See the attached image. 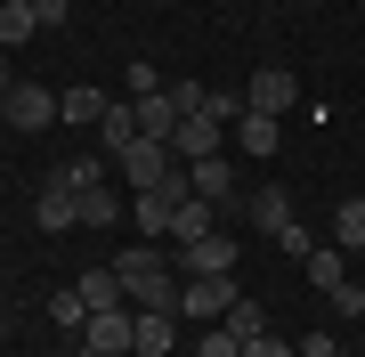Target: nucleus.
<instances>
[{
	"label": "nucleus",
	"instance_id": "18",
	"mask_svg": "<svg viewBox=\"0 0 365 357\" xmlns=\"http://www.w3.org/2000/svg\"><path fill=\"white\" fill-rule=\"evenodd\" d=\"M73 292H81L90 309H130V292H122L114 268H90V276H73Z\"/></svg>",
	"mask_w": 365,
	"mask_h": 357
},
{
	"label": "nucleus",
	"instance_id": "2",
	"mask_svg": "<svg viewBox=\"0 0 365 357\" xmlns=\"http://www.w3.org/2000/svg\"><path fill=\"white\" fill-rule=\"evenodd\" d=\"M114 171H122V179H130V187H138V195H146V187H170V179H179V171H187V162H179V155H170V146H163V138H138V146H122V155H114Z\"/></svg>",
	"mask_w": 365,
	"mask_h": 357
},
{
	"label": "nucleus",
	"instance_id": "4",
	"mask_svg": "<svg viewBox=\"0 0 365 357\" xmlns=\"http://www.w3.org/2000/svg\"><path fill=\"white\" fill-rule=\"evenodd\" d=\"M0 122H9V130H49V122H57V90H41V81H16V90L0 98Z\"/></svg>",
	"mask_w": 365,
	"mask_h": 357
},
{
	"label": "nucleus",
	"instance_id": "33",
	"mask_svg": "<svg viewBox=\"0 0 365 357\" xmlns=\"http://www.w3.org/2000/svg\"><path fill=\"white\" fill-rule=\"evenodd\" d=\"M16 90V73H9V49H0V98H9Z\"/></svg>",
	"mask_w": 365,
	"mask_h": 357
},
{
	"label": "nucleus",
	"instance_id": "22",
	"mask_svg": "<svg viewBox=\"0 0 365 357\" xmlns=\"http://www.w3.org/2000/svg\"><path fill=\"white\" fill-rule=\"evenodd\" d=\"M220 325L235 333V341H260V333H268V309H260V301H244V292H235V309H227Z\"/></svg>",
	"mask_w": 365,
	"mask_h": 357
},
{
	"label": "nucleus",
	"instance_id": "11",
	"mask_svg": "<svg viewBox=\"0 0 365 357\" xmlns=\"http://www.w3.org/2000/svg\"><path fill=\"white\" fill-rule=\"evenodd\" d=\"M220 146H227L220 122H211V114H187V122H179V138H170V155H179V162H203V155H220Z\"/></svg>",
	"mask_w": 365,
	"mask_h": 357
},
{
	"label": "nucleus",
	"instance_id": "9",
	"mask_svg": "<svg viewBox=\"0 0 365 357\" xmlns=\"http://www.w3.org/2000/svg\"><path fill=\"white\" fill-rule=\"evenodd\" d=\"M235 252H244V244L211 227V236H203V244H187L179 260H187V276H235Z\"/></svg>",
	"mask_w": 365,
	"mask_h": 357
},
{
	"label": "nucleus",
	"instance_id": "30",
	"mask_svg": "<svg viewBox=\"0 0 365 357\" xmlns=\"http://www.w3.org/2000/svg\"><path fill=\"white\" fill-rule=\"evenodd\" d=\"M292 357H341V341H333V333H300Z\"/></svg>",
	"mask_w": 365,
	"mask_h": 357
},
{
	"label": "nucleus",
	"instance_id": "12",
	"mask_svg": "<svg viewBox=\"0 0 365 357\" xmlns=\"http://www.w3.org/2000/svg\"><path fill=\"white\" fill-rule=\"evenodd\" d=\"M187 187H195L203 203H220V212H227V203H235V171H227V155H203V162H187Z\"/></svg>",
	"mask_w": 365,
	"mask_h": 357
},
{
	"label": "nucleus",
	"instance_id": "3",
	"mask_svg": "<svg viewBox=\"0 0 365 357\" xmlns=\"http://www.w3.org/2000/svg\"><path fill=\"white\" fill-rule=\"evenodd\" d=\"M81 341H90L98 357H130V349H138V309H90Z\"/></svg>",
	"mask_w": 365,
	"mask_h": 357
},
{
	"label": "nucleus",
	"instance_id": "23",
	"mask_svg": "<svg viewBox=\"0 0 365 357\" xmlns=\"http://www.w3.org/2000/svg\"><path fill=\"white\" fill-rule=\"evenodd\" d=\"M73 203H81V227H114V219H122V203H114V187H81Z\"/></svg>",
	"mask_w": 365,
	"mask_h": 357
},
{
	"label": "nucleus",
	"instance_id": "27",
	"mask_svg": "<svg viewBox=\"0 0 365 357\" xmlns=\"http://www.w3.org/2000/svg\"><path fill=\"white\" fill-rule=\"evenodd\" d=\"M325 301H333V317H365V284H357V276H349V284H333Z\"/></svg>",
	"mask_w": 365,
	"mask_h": 357
},
{
	"label": "nucleus",
	"instance_id": "5",
	"mask_svg": "<svg viewBox=\"0 0 365 357\" xmlns=\"http://www.w3.org/2000/svg\"><path fill=\"white\" fill-rule=\"evenodd\" d=\"M187 195H195V187H187V171L170 179V187H146V195L130 203V219H138V236H155V244H163V236H170V212H179Z\"/></svg>",
	"mask_w": 365,
	"mask_h": 357
},
{
	"label": "nucleus",
	"instance_id": "31",
	"mask_svg": "<svg viewBox=\"0 0 365 357\" xmlns=\"http://www.w3.org/2000/svg\"><path fill=\"white\" fill-rule=\"evenodd\" d=\"M33 16H41V33H57V25L73 16V0H33Z\"/></svg>",
	"mask_w": 365,
	"mask_h": 357
},
{
	"label": "nucleus",
	"instance_id": "28",
	"mask_svg": "<svg viewBox=\"0 0 365 357\" xmlns=\"http://www.w3.org/2000/svg\"><path fill=\"white\" fill-rule=\"evenodd\" d=\"M195 357H244V341H235V333H227V325H211V333H203V341H195Z\"/></svg>",
	"mask_w": 365,
	"mask_h": 357
},
{
	"label": "nucleus",
	"instance_id": "34",
	"mask_svg": "<svg viewBox=\"0 0 365 357\" xmlns=\"http://www.w3.org/2000/svg\"><path fill=\"white\" fill-rule=\"evenodd\" d=\"M73 357H98V349H90V341H73Z\"/></svg>",
	"mask_w": 365,
	"mask_h": 357
},
{
	"label": "nucleus",
	"instance_id": "17",
	"mask_svg": "<svg viewBox=\"0 0 365 357\" xmlns=\"http://www.w3.org/2000/svg\"><path fill=\"white\" fill-rule=\"evenodd\" d=\"M252 227H260V236H284V227H292V195H284L276 179L252 195Z\"/></svg>",
	"mask_w": 365,
	"mask_h": 357
},
{
	"label": "nucleus",
	"instance_id": "1",
	"mask_svg": "<svg viewBox=\"0 0 365 357\" xmlns=\"http://www.w3.org/2000/svg\"><path fill=\"white\" fill-rule=\"evenodd\" d=\"M114 276H122V292H130V309H170V317H179V276H170V260L155 244H130L114 260Z\"/></svg>",
	"mask_w": 365,
	"mask_h": 357
},
{
	"label": "nucleus",
	"instance_id": "21",
	"mask_svg": "<svg viewBox=\"0 0 365 357\" xmlns=\"http://www.w3.org/2000/svg\"><path fill=\"white\" fill-rule=\"evenodd\" d=\"M98 138H106V162H114L122 146H138V114H130V106H106V122H98Z\"/></svg>",
	"mask_w": 365,
	"mask_h": 357
},
{
	"label": "nucleus",
	"instance_id": "25",
	"mask_svg": "<svg viewBox=\"0 0 365 357\" xmlns=\"http://www.w3.org/2000/svg\"><path fill=\"white\" fill-rule=\"evenodd\" d=\"M49 179H66L73 195H81V187H106V162H98V155H81V162H66V171H49Z\"/></svg>",
	"mask_w": 365,
	"mask_h": 357
},
{
	"label": "nucleus",
	"instance_id": "16",
	"mask_svg": "<svg viewBox=\"0 0 365 357\" xmlns=\"http://www.w3.org/2000/svg\"><path fill=\"white\" fill-rule=\"evenodd\" d=\"M33 41H41L33 0H0V49H33Z\"/></svg>",
	"mask_w": 365,
	"mask_h": 357
},
{
	"label": "nucleus",
	"instance_id": "13",
	"mask_svg": "<svg viewBox=\"0 0 365 357\" xmlns=\"http://www.w3.org/2000/svg\"><path fill=\"white\" fill-rule=\"evenodd\" d=\"M300 276H309L317 292L349 284V252H341V244H309V252H300Z\"/></svg>",
	"mask_w": 365,
	"mask_h": 357
},
{
	"label": "nucleus",
	"instance_id": "32",
	"mask_svg": "<svg viewBox=\"0 0 365 357\" xmlns=\"http://www.w3.org/2000/svg\"><path fill=\"white\" fill-rule=\"evenodd\" d=\"M244 357H292V341L284 333H260V341H244Z\"/></svg>",
	"mask_w": 365,
	"mask_h": 357
},
{
	"label": "nucleus",
	"instance_id": "24",
	"mask_svg": "<svg viewBox=\"0 0 365 357\" xmlns=\"http://www.w3.org/2000/svg\"><path fill=\"white\" fill-rule=\"evenodd\" d=\"M49 317L66 325V333H81V325H90V301H81V292L66 284V292H57V301H49Z\"/></svg>",
	"mask_w": 365,
	"mask_h": 357
},
{
	"label": "nucleus",
	"instance_id": "29",
	"mask_svg": "<svg viewBox=\"0 0 365 357\" xmlns=\"http://www.w3.org/2000/svg\"><path fill=\"white\" fill-rule=\"evenodd\" d=\"M163 90V73H155V57H130V98H155Z\"/></svg>",
	"mask_w": 365,
	"mask_h": 357
},
{
	"label": "nucleus",
	"instance_id": "19",
	"mask_svg": "<svg viewBox=\"0 0 365 357\" xmlns=\"http://www.w3.org/2000/svg\"><path fill=\"white\" fill-rule=\"evenodd\" d=\"M57 122H81V130H98V122H106V90H57Z\"/></svg>",
	"mask_w": 365,
	"mask_h": 357
},
{
	"label": "nucleus",
	"instance_id": "10",
	"mask_svg": "<svg viewBox=\"0 0 365 357\" xmlns=\"http://www.w3.org/2000/svg\"><path fill=\"white\" fill-rule=\"evenodd\" d=\"M211 227H220V203H203V195H187L179 212H170V236H163V244H170V252H187V244H203Z\"/></svg>",
	"mask_w": 365,
	"mask_h": 357
},
{
	"label": "nucleus",
	"instance_id": "14",
	"mask_svg": "<svg viewBox=\"0 0 365 357\" xmlns=\"http://www.w3.org/2000/svg\"><path fill=\"white\" fill-rule=\"evenodd\" d=\"M235 146H244L252 162H268L276 146H284V122H276V114H252V106H244V122H235Z\"/></svg>",
	"mask_w": 365,
	"mask_h": 357
},
{
	"label": "nucleus",
	"instance_id": "7",
	"mask_svg": "<svg viewBox=\"0 0 365 357\" xmlns=\"http://www.w3.org/2000/svg\"><path fill=\"white\" fill-rule=\"evenodd\" d=\"M244 106H252V114H292V106H300V81H292L284 66H260L252 90H244Z\"/></svg>",
	"mask_w": 365,
	"mask_h": 357
},
{
	"label": "nucleus",
	"instance_id": "8",
	"mask_svg": "<svg viewBox=\"0 0 365 357\" xmlns=\"http://www.w3.org/2000/svg\"><path fill=\"white\" fill-rule=\"evenodd\" d=\"M33 219H41V236H66V227H81V203H73V187H66V179H41V195H33Z\"/></svg>",
	"mask_w": 365,
	"mask_h": 357
},
{
	"label": "nucleus",
	"instance_id": "6",
	"mask_svg": "<svg viewBox=\"0 0 365 357\" xmlns=\"http://www.w3.org/2000/svg\"><path fill=\"white\" fill-rule=\"evenodd\" d=\"M227 309H235V276H187V284H179V317L220 325Z\"/></svg>",
	"mask_w": 365,
	"mask_h": 357
},
{
	"label": "nucleus",
	"instance_id": "26",
	"mask_svg": "<svg viewBox=\"0 0 365 357\" xmlns=\"http://www.w3.org/2000/svg\"><path fill=\"white\" fill-rule=\"evenodd\" d=\"M163 90H170V114H179V122H187V114H203V98H211L203 81H163Z\"/></svg>",
	"mask_w": 365,
	"mask_h": 357
},
{
	"label": "nucleus",
	"instance_id": "35",
	"mask_svg": "<svg viewBox=\"0 0 365 357\" xmlns=\"http://www.w3.org/2000/svg\"><path fill=\"white\" fill-rule=\"evenodd\" d=\"M341 357H357V349H341Z\"/></svg>",
	"mask_w": 365,
	"mask_h": 357
},
{
	"label": "nucleus",
	"instance_id": "20",
	"mask_svg": "<svg viewBox=\"0 0 365 357\" xmlns=\"http://www.w3.org/2000/svg\"><path fill=\"white\" fill-rule=\"evenodd\" d=\"M333 244L349 252V260L365 252V195H349V203H341V212H333Z\"/></svg>",
	"mask_w": 365,
	"mask_h": 357
},
{
	"label": "nucleus",
	"instance_id": "15",
	"mask_svg": "<svg viewBox=\"0 0 365 357\" xmlns=\"http://www.w3.org/2000/svg\"><path fill=\"white\" fill-rule=\"evenodd\" d=\"M130 114H138V138H179V114H170V90H155V98H130Z\"/></svg>",
	"mask_w": 365,
	"mask_h": 357
}]
</instances>
